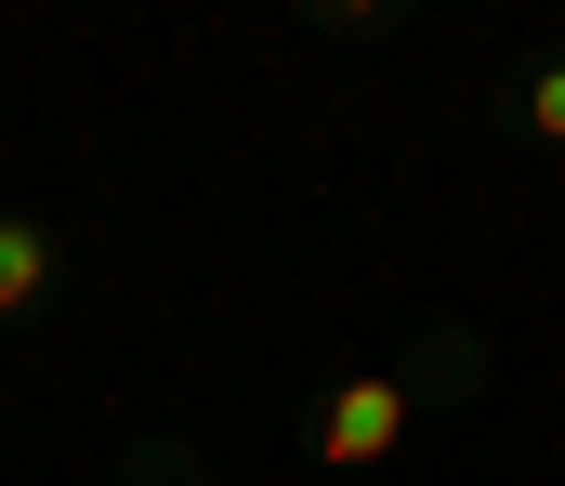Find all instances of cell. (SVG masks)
Returning <instances> with one entry per match:
<instances>
[{
    "instance_id": "obj_4",
    "label": "cell",
    "mask_w": 565,
    "mask_h": 486,
    "mask_svg": "<svg viewBox=\"0 0 565 486\" xmlns=\"http://www.w3.org/2000/svg\"><path fill=\"white\" fill-rule=\"evenodd\" d=\"M329 13H382V0H329Z\"/></svg>"
},
{
    "instance_id": "obj_3",
    "label": "cell",
    "mask_w": 565,
    "mask_h": 486,
    "mask_svg": "<svg viewBox=\"0 0 565 486\" xmlns=\"http://www.w3.org/2000/svg\"><path fill=\"white\" fill-rule=\"evenodd\" d=\"M526 119H540V132L565 145V66H540V79H526Z\"/></svg>"
},
{
    "instance_id": "obj_2",
    "label": "cell",
    "mask_w": 565,
    "mask_h": 486,
    "mask_svg": "<svg viewBox=\"0 0 565 486\" xmlns=\"http://www.w3.org/2000/svg\"><path fill=\"white\" fill-rule=\"evenodd\" d=\"M53 290V250H40V224H0V316H26Z\"/></svg>"
},
{
    "instance_id": "obj_1",
    "label": "cell",
    "mask_w": 565,
    "mask_h": 486,
    "mask_svg": "<svg viewBox=\"0 0 565 486\" xmlns=\"http://www.w3.org/2000/svg\"><path fill=\"white\" fill-rule=\"evenodd\" d=\"M395 434H408V381H342L329 395V421H316V461H342V474H369V461H395Z\"/></svg>"
}]
</instances>
